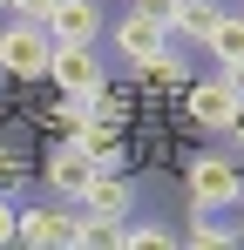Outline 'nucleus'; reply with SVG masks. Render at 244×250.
<instances>
[{"label": "nucleus", "mask_w": 244, "mask_h": 250, "mask_svg": "<svg viewBox=\"0 0 244 250\" xmlns=\"http://www.w3.org/2000/svg\"><path fill=\"white\" fill-rule=\"evenodd\" d=\"M183 189H190V209H231L244 196V176H238V156L224 149H197L183 163Z\"/></svg>", "instance_id": "obj_1"}, {"label": "nucleus", "mask_w": 244, "mask_h": 250, "mask_svg": "<svg viewBox=\"0 0 244 250\" xmlns=\"http://www.w3.org/2000/svg\"><path fill=\"white\" fill-rule=\"evenodd\" d=\"M183 115H190L203 135H231V122L244 115V82H231V75L183 82Z\"/></svg>", "instance_id": "obj_2"}, {"label": "nucleus", "mask_w": 244, "mask_h": 250, "mask_svg": "<svg viewBox=\"0 0 244 250\" xmlns=\"http://www.w3.org/2000/svg\"><path fill=\"white\" fill-rule=\"evenodd\" d=\"M48 54H54V34L41 21H7L0 27V75L7 82H41L48 75Z\"/></svg>", "instance_id": "obj_3"}, {"label": "nucleus", "mask_w": 244, "mask_h": 250, "mask_svg": "<svg viewBox=\"0 0 244 250\" xmlns=\"http://www.w3.org/2000/svg\"><path fill=\"white\" fill-rule=\"evenodd\" d=\"M48 75H54V88H61V95H88V88L109 82V75H102V61H95V41H54Z\"/></svg>", "instance_id": "obj_4"}, {"label": "nucleus", "mask_w": 244, "mask_h": 250, "mask_svg": "<svg viewBox=\"0 0 244 250\" xmlns=\"http://www.w3.org/2000/svg\"><path fill=\"white\" fill-rule=\"evenodd\" d=\"M14 244L68 250V244H81V216L75 209H21V237H14Z\"/></svg>", "instance_id": "obj_5"}, {"label": "nucleus", "mask_w": 244, "mask_h": 250, "mask_svg": "<svg viewBox=\"0 0 244 250\" xmlns=\"http://www.w3.org/2000/svg\"><path fill=\"white\" fill-rule=\"evenodd\" d=\"M116 47L129 54V61H149V54H163V47H170L163 14H149V7H129V14L116 21Z\"/></svg>", "instance_id": "obj_6"}, {"label": "nucleus", "mask_w": 244, "mask_h": 250, "mask_svg": "<svg viewBox=\"0 0 244 250\" xmlns=\"http://www.w3.org/2000/svg\"><path fill=\"white\" fill-rule=\"evenodd\" d=\"M81 209H95V216H122L129 223V209H136V189L122 183L116 169H88V183H81V196H75Z\"/></svg>", "instance_id": "obj_7"}, {"label": "nucleus", "mask_w": 244, "mask_h": 250, "mask_svg": "<svg viewBox=\"0 0 244 250\" xmlns=\"http://www.w3.org/2000/svg\"><path fill=\"white\" fill-rule=\"evenodd\" d=\"M41 27H48L54 41H95V34H102V7H95V0H54Z\"/></svg>", "instance_id": "obj_8"}, {"label": "nucleus", "mask_w": 244, "mask_h": 250, "mask_svg": "<svg viewBox=\"0 0 244 250\" xmlns=\"http://www.w3.org/2000/svg\"><path fill=\"white\" fill-rule=\"evenodd\" d=\"M41 176H48V189H54V196H81V183H88V156H81V142H75V135H68L61 149H48Z\"/></svg>", "instance_id": "obj_9"}, {"label": "nucleus", "mask_w": 244, "mask_h": 250, "mask_svg": "<svg viewBox=\"0 0 244 250\" xmlns=\"http://www.w3.org/2000/svg\"><path fill=\"white\" fill-rule=\"evenodd\" d=\"M203 47L217 54V75L244 82V14H217V27L203 34Z\"/></svg>", "instance_id": "obj_10"}, {"label": "nucleus", "mask_w": 244, "mask_h": 250, "mask_svg": "<svg viewBox=\"0 0 244 250\" xmlns=\"http://www.w3.org/2000/svg\"><path fill=\"white\" fill-rule=\"evenodd\" d=\"M217 0H163V27H170V41L183 34V41H203L210 27H217Z\"/></svg>", "instance_id": "obj_11"}, {"label": "nucleus", "mask_w": 244, "mask_h": 250, "mask_svg": "<svg viewBox=\"0 0 244 250\" xmlns=\"http://www.w3.org/2000/svg\"><path fill=\"white\" fill-rule=\"evenodd\" d=\"M75 142L88 156V169H122V122H88Z\"/></svg>", "instance_id": "obj_12"}, {"label": "nucleus", "mask_w": 244, "mask_h": 250, "mask_svg": "<svg viewBox=\"0 0 244 250\" xmlns=\"http://www.w3.org/2000/svg\"><path fill=\"white\" fill-rule=\"evenodd\" d=\"M136 75H143V88H176V95H183V82H190V61H176V54L163 47V54H149V61H136Z\"/></svg>", "instance_id": "obj_13"}, {"label": "nucleus", "mask_w": 244, "mask_h": 250, "mask_svg": "<svg viewBox=\"0 0 244 250\" xmlns=\"http://www.w3.org/2000/svg\"><path fill=\"white\" fill-rule=\"evenodd\" d=\"M88 108H95V122H129V108H136V95L129 88H88Z\"/></svg>", "instance_id": "obj_14"}, {"label": "nucleus", "mask_w": 244, "mask_h": 250, "mask_svg": "<svg viewBox=\"0 0 244 250\" xmlns=\"http://www.w3.org/2000/svg\"><path fill=\"white\" fill-rule=\"evenodd\" d=\"M122 244V216H95L81 209V250H116Z\"/></svg>", "instance_id": "obj_15"}, {"label": "nucleus", "mask_w": 244, "mask_h": 250, "mask_svg": "<svg viewBox=\"0 0 244 250\" xmlns=\"http://www.w3.org/2000/svg\"><path fill=\"white\" fill-rule=\"evenodd\" d=\"M190 244H197V250H231V244H238V230H231V223H217L210 209H197V223H190Z\"/></svg>", "instance_id": "obj_16"}, {"label": "nucleus", "mask_w": 244, "mask_h": 250, "mask_svg": "<svg viewBox=\"0 0 244 250\" xmlns=\"http://www.w3.org/2000/svg\"><path fill=\"white\" fill-rule=\"evenodd\" d=\"M122 250H176V230H163V223H122Z\"/></svg>", "instance_id": "obj_17"}, {"label": "nucleus", "mask_w": 244, "mask_h": 250, "mask_svg": "<svg viewBox=\"0 0 244 250\" xmlns=\"http://www.w3.org/2000/svg\"><path fill=\"white\" fill-rule=\"evenodd\" d=\"M48 7H54V0H7L14 21H48Z\"/></svg>", "instance_id": "obj_18"}, {"label": "nucleus", "mask_w": 244, "mask_h": 250, "mask_svg": "<svg viewBox=\"0 0 244 250\" xmlns=\"http://www.w3.org/2000/svg\"><path fill=\"white\" fill-rule=\"evenodd\" d=\"M14 237H21V209L0 196V244H14Z\"/></svg>", "instance_id": "obj_19"}, {"label": "nucleus", "mask_w": 244, "mask_h": 250, "mask_svg": "<svg viewBox=\"0 0 244 250\" xmlns=\"http://www.w3.org/2000/svg\"><path fill=\"white\" fill-rule=\"evenodd\" d=\"M231 142H238V156H244V115H238V122H231Z\"/></svg>", "instance_id": "obj_20"}, {"label": "nucleus", "mask_w": 244, "mask_h": 250, "mask_svg": "<svg viewBox=\"0 0 244 250\" xmlns=\"http://www.w3.org/2000/svg\"><path fill=\"white\" fill-rule=\"evenodd\" d=\"M129 7H149V14H163V0H129Z\"/></svg>", "instance_id": "obj_21"}, {"label": "nucleus", "mask_w": 244, "mask_h": 250, "mask_svg": "<svg viewBox=\"0 0 244 250\" xmlns=\"http://www.w3.org/2000/svg\"><path fill=\"white\" fill-rule=\"evenodd\" d=\"M0 7H7V0H0Z\"/></svg>", "instance_id": "obj_22"}]
</instances>
